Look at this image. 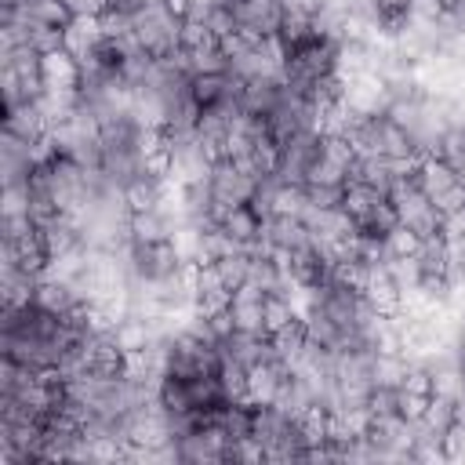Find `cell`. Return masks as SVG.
<instances>
[{"mask_svg": "<svg viewBox=\"0 0 465 465\" xmlns=\"http://www.w3.org/2000/svg\"><path fill=\"white\" fill-rule=\"evenodd\" d=\"M338 36L334 33H312L309 40L280 51V76L291 91L305 94L309 87L338 76Z\"/></svg>", "mask_w": 465, "mask_h": 465, "instance_id": "obj_1", "label": "cell"}, {"mask_svg": "<svg viewBox=\"0 0 465 465\" xmlns=\"http://www.w3.org/2000/svg\"><path fill=\"white\" fill-rule=\"evenodd\" d=\"M127 272L145 283V287H160V283H171L185 272L189 258L185 251L178 247L174 236H145V240H127Z\"/></svg>", "mask_w": 465, "mask_h": 465, "instance_id": "obj_2", "label": "cell"}, {"mask_svg": "<svg viewBox=\"0 0 465 465\" xmlns=\"http://www.w3.org/2000/svg\"><path fill=\"white\" fill-rule=\"evenodd\" d=\"M389 200L396 207V218L407 232H414L418 240H429V236H440L443 232V214L440 207L429 200V193L418 185L414 178V167H403L392 185H389Z\"/></svg>", "mask_w": 465, "mask_h": 465, "instance_id": "obj_3", "label": "cell"}, {"mask_svg": "<svg viewBox=\"0 0 465 465\" xmlns=\"http://www.w3.org/2000/svg\"><path fill=\"white\" fill-rule=\"evenodd\" d=\"M371 22L381 36L400 40L414 22V0H367Z\"/></svg>", "mask_w": 465, "mask_h": 465, "instance_id": "obj_4", "label": "cell"}]
</instances>
